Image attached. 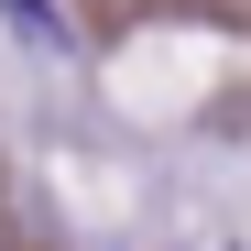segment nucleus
<instances>
[{"label":"nucleus","mask_w":251,"mask_h":251,"mask_svg":"<svg viewBox=\"0 0 251 251\" xmlns=\"http://www.w3.org/2000/svg\"><path fill=\"white\" fill-rule=\"evenodd\" d=\"M0 11H11V33H22V44H66V11H55V0H0Z\"/></svg>","instance_id":"nucleus-1"}]
</instances>
